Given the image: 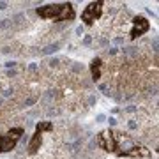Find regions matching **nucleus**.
<instances>
[{
    "label": "nucleus",
    "instance_id": "obj_2",
    "mask_svg": "<svg viewBox=\"0 0 159 159\" xmlns=\"http://www.w3.org/2000/svg\"><path fill=\"white\" fill-rule=\"evenodd\" d=\"M35 14L41 18V20H46V21H74L76 18V9L71 2H62V4H44L35 9Z\"/></svg>",
    "mask_w": 159,
    "mask_h": 159
},
{
    "label": "nucleus",
    "instance_id": "obj_6",
    "mask_svg": "<svg viewBox=\"0 0 159 159\" xmlns=\"http://www.w3.org/2000/svg\"><path fill=\"white\" fill-rule=\"evenodd\" d=\"M90 74H92V80H94V81H99V80H101V76H102V60L99 57L92 58Z\"/></svg>",
    "mask_w": 159,
    "mask_h": 159
},
{
    "label": "nucleus",
    "instance_id": "obj_5",
    "mask_svg": "<svg viewBox=\"0 0 159 159\" xmlns=\"http://www.w3.org/2000/svg\"><path fill=\"white\" fill-rule=\"evenodd\" d=\"M148 30H150V21H148L145 16H142V14H136V16L133 18V21H131L129 39L131 41L138 39V37H142L143 34H147Z\"/></svg>",
    "mask_w": 159,
    "mask_h": 159
},
{
    "label": "nucleus",
    "instance_id": "obj_4",
    "mask_svg": "<svg viewBox=\"0 0 159 159\" xmlns=\"http://www.w3.org/2000/svg\"><path fill=\"white\" fill-rule=\"evenodd\" d=\"M104 6H106V2H101V0H97V2H89L87 7L81 11V16H80L81 21H83V25H87V27L96 25V23L102 18Z\"/></svg>",
    "mask_w": 159,
    "mask_h": 159
},
{
    "label": "nucleus",
    "instance_id": "obj_1",
    "mask_svg": "<svg viewBox=\"0 0 159 159\" xmlns=\"http://www.w3.org/2000/svg\"><path fill=\"white\" fill-rule=\"evenodd\" d=\"M96 143L104 152L115 154L120 157H147V156H150V150L145 145H142L133 136L117 129L101 131L96 138Z\"/></svg>",
    "mask_w": 159,
    "mask_h": 159
},
{
    "label": "nucleus",
    "instance_id": "obj_3",
    "mask_svg": "<svg viewBox=\"0 0 159 159\" xmlns=\"http://www.w3.org/2000/svg\"><path fill=\"white\" fill-rule=\"evenodd\" d=\"M23 134H25L23 127H9L6 133H2L0 134V154L12 152L18 147V143L23 138Z\"/></svg>",
    "mask_w": 159,
    "mask_h": 159
}]
</instances>
